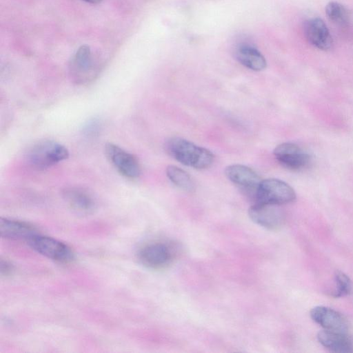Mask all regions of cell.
I'll return each mask as SVG.
<instances>
[{"label": "cell", "instance_id": "obj_1", "mask_svg": "<svg viewBox=\"0 0 353 353\" xmlns=\"http://www.w3.org/2000/svg\"><path fill=\"white\" fill-rule=\"evenodd\" d=\"M164 147L173 159L194 169H206L212 165L215 159L214 154L208 149L181 137L168 139Z\"/></svg>", "mask_w": 353, "mask_h": 353}, {"label": "cell", "instance_id": "obj_2", "mask_svg": "<svg viewBox=\"0 0 353 353\" xmlns=\"http://www.w3.org/2000/svg\"><path fill=\"white\" fill-rule=\"evenodd\" d=\"M68 157L69 151L63 145L52 140H42L28 150L26 159L34 168L45 170L67 159Z\"/></svg>", "mask_w": 353, "mask_h": 353}, {"label": "cell", "instance_id": "obj_3", "mask_svg": "<svg viewBox=\"0 0 353 353\" xmlns=\"http://www.w3.org/2000/svg\"><path fill=\"white\" fill-rule=\"evenodd\" d=\"M296 199L293 188L283 181L277 179H266L260 182L253 201L254 203L282 205Z\"/></svg>", "mask_w": 353, "mask_h": 353}, {"label": "cell", "instance_id": "obj_4", "mask_svg": "<svg viewBox=\"0 0 353 353\" xmlns=\"http://www.w3.org/2000/svg\"><path fill=\"white\" fill-rule=\"evenodd\" d=\"M69 72L73 81L84 84L92 81L99 72L91 49L81 46L72 56L69 63Z\"/></svg>", "mask_w": 353, "mask_h": 353}, {"label": "cell", "instance_id": "obj_5", "mask_svg": "<svg viewBox=\"0 0 353 353\" xmlns=\"http://www.w3.org/2000/svg\"><path fill=\"white\" fill-rule=\"evenodd\" d=\"M27 242L39 254L59 263H68L74 259L71 248L64 243L52 237L34 234Z\"/></svg>", "mask_w": 353, "mask_h": 353}, {"label": "cell", "instance_id": "obj_6", "mask_svg": "<svg viewBox=\"0 0 353 353\" xmlns=\"http://www.w3.org/2000/svg\"><path fill=\"white\" fill-rule=\"evenodd\" d=\"M105 153L111 163L125 177L134 179L140 176L141 165L134 154L112 143L105 144Z\"/></svg>", "mask_w": 353, "mask_h": 353}, {"label": "cell", "instance_id": "obj_7", "mask_svg": "<svg viewBox=\"0 0 353 353\" xmlns=\"http://www.w3.org/2000/svg\"><path fill=\"white\" fill-rule=\"evenodd\" d=\"M227 178L238 186L251 199L261 181L259 175L252 168L241 164H232L225 169Z\"/></svg>", "mask_w": 353, "mask_h": 353}, {"label": "cell", "instance_id": "obj_8", "mask_svg": "<svg viewBox=\"0 0 353 353\" xmlns=\"http://www.w3.org/2000/svg\"><path fill=\"white\" fill-rule=\"evenodd\" d=\"M172 245L164 243H153L142 248L139 252V259L145 267L150 269H161L167 267L175 256Z\"/></svg>", "mask_w": 353, "mask_h": 353}, {"label": "cell", "instance_id": "obj_9", "mask_svg": "<svg viewBox=\"0 0 353 353\" xmlns=\"http://www.w3.org/2000/svg\"><path fill=\"white\" fill-rule=\"evenodd\" d=\"M276 161L284 168L291 170H299L310 163V156L298 145L285 142L278 145L274 150Z\"/></svg>", "mask_w": 353, "mask_h": 353}, {"label": "cell", "instance_id": "obj_10", "mask_svg": "<svg viewBox=\"0 0 353 353\" xmlns=\"http://www.w3.org/2000/svg\"><path fill=\"white\" fill-rule=\"evenodd\" d=\"M279 205L254 203L248 214L253 222L269 230H277L284 223L285 216Z\"/></svg>", "mask_w": 353, "mask_h": 353}, {"label": "cell", "instance_id": "obj_11", "mask_svg": "<svg viewBox=\"0 0 353 353\" xmlns=\"http://www.w3.org/2000/svg\"><path fill=\"white\" fill-rule=\"evenodd\" d=\"M311 319L324 330L347 334L348 323L338 311L328 307L318 305L310 310Z\"/></svg>", "mask_w": 353, "mask_h": 353}, {"label": "cell", "instance_id": "obj_12", "mask_svg": "<svg viewBox=\"0 0 353 353\" xmlns=\"http://www.w3.org/2000/svg\"><path fill=\"white\" fill-rule=\"evenodd\" d=\"M307 40L319 50H327L331 48L333 41L330 31L320 18L308 19L304 26Z\"/></svg>", "mask_w": 353, "mask_h": 353}, {"label": "cell", "instance_id": "obj_13", "mask_svg": "<svg viewBox=\"0 0 353 353\" xmlns=\"http://www.w3.org/2000/svg\"><path fill=\"white\" fill-rule=\"evenodd\" d=\"M62 195L68 205L75 212L88 214L95 208V201L92 194L80 187H68L63 190Z\"/></svg>", "mask_w": 353, "mask_h": 353}, {"label": "cell", "instance_id": "obj_14", "mask_svg": "<svg viewBox=\"0 0 353 353\" xmlns=\"http://www.w3.org/2000/svg\"><path fill=\"white\" fill-rule=\"evenodd\" d=\"M37 233V229L25 221L8 218L0 219V235L2 238L27 241Z\"/></svg>", "mask_w": 353, "mask_h": 353}, {"label": "cell", "instance_id": "obj_15", "mask_svg": "<svg viewBox=\"0 0 353 353\" xmlns=\"http://www.w3.org/2000/svg\"><path fill=\"white\" fill-rule=\"evenodd\" d=\"M347 334L323 330L317 334L318 341L325 348L334 352H353L352 341Z\"/></svg>", "mask_w": 353, "mask_h": 353}, {"label": "cell", "instance_id": "obj_16", "mask_svg": "<svg viewBox=\"0 0 353 353\" xmlns=\"http://www.w3.org/2000/svg\"><path fill=\"white\" fill-rule=\"evenodd\" d=\"M235 57L243 66L254 70L261 71L266 67L263 55L255 48L241 45L235 51Z\"/></svg>", "mask_w": 353, "mask_h": 353}, {"label": "cell", "instance_id": "obj_17", "mask_svg": "<svg viewBox=\"0 0 353 353\" xmlns=\"http://www.w3.org/2000/svg\"><path fill=\"white\" fill-rule=\"evenodd\" d=\"M166 175L174 185L184 191L191 192L194 189V183L190 175L176 165L168 166Z\"/></svg>", "mask_w": 353, "mask_h": 353}, {"label": "cell", "instance_id": "obj_18", "mask_svg": "<svg viewBox=\"0 0 353 353\" xmlns=\"http://www.w3.org/2000/svg\"><path fill=\"white\" fill-rule=\"evenodd\" d=\"M325 13L328 19L336 24L344 26L348 22L349 14L347 9L338 2H329L325 7Z\"/></svg>", "mask_w": 353, "mask_h": 353}, {"label": "cell", "instance_id": "obj_19", "mask_svg": "<svg viewBox=\"0 0 353 353\" xmlns=\"http://www.w3.org/2000/svg\"><path fill=\"white\" fill-rule=\"evenodd\" d=\"M335 290L332 293L334 297H343L350 294L352 283L349 276L341 271H336L334 274Z\"/></svg>", "mask_w": 353, "mask_h": 353}, {"label": "cell", "instance_id": "obj_20", "mask_svg": "<svg viewBox=\"0 0 353 353\" xmlns=\"http://www.w3.org/2000/svg\"><path fill=\"white\" fill-rule=\"evenodd\" d=\"M100 126L101 123L98 120L92 119L85 124L83 132L87 135H94L99 132Z\"/></svg>", "mask_w": 353, "mask_h": 353}, {"label": "cell", "instance_id": "obj_21", "mask_svg": "<svg viewBox=\"0 0 353 353\" xmlns=\"http://www.w3.org/2000/svg\"><path fill=\"white\" fill-rule=\"evenodd\" d=\"M12 265L7 261L1 260L0 262V271L2 275H8L12 271Z\"/></svg>", "mask_w": 353, "mask_h": 353}, {"label": "cell", "instance_id": "obj_22", "mask_svg": "<svg viewBox=\"0 0 353 353\" xmlns=\"http://www.w3.org/2000/svg\"><path fill=\"white\" fill-rule=\"evenodd\" d=\"M85 2L92 3V4H97L100 3L102 0H82Z\"/></svg>", "mask_w": 353, "mask_h": 353}]
</instances>
